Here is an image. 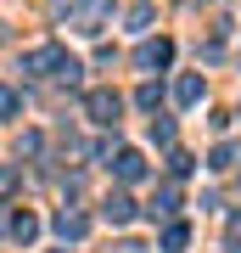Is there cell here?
Returning <instances> with one entry per match:
<instances>
[{
	"label": "cell",
	"instance_id": "cell-7",
	"mask_svg": "<svg viewBox=\"0 0 241 253\" xmlns=\"http://www.w3.org/2000/svg\"><path fill=\"white\" fill-rule=\"evenodd\" d=\"M11 236H17V242H34V236H39V219L34 214H17V219H11Z\"/></svg>",
	"mask_w": 241,
	"mask_h": 253
},
{
	"label": "cell",
	"instance_id": "cell-6",
	"mask_svg": "<svg viewBox=\"0 0 241 253\" xmlns=\"http://www.w3.org/2000/svg\"><path fill=\"white\" fill-rule=\"evenodd\" d=\"M174 96H179V107H191V101H202V79H197V73H185V79L174 84Z\"/></svg>",
	"mask_w": 241,
	"mask_h": 253
},
{
	"label": "cell",
	"instance_id": "cell-9",
	"mask_svg": "<svg viewBox=\"0 0 241 253\" xmlns=\"http://www.w3.org/2000/svg\"><path fill=\"white\" fill-rule=\"evenodd\" d=\"M135 101H140V107H146V113H152V107H157V101H163V84H152V79H146V84H140V90H135Z\"/></svg>",
	"mask_w": 241,
	"mask_h": 253
},
{
	"label": "cell",
	"instance_id": "cell-11",
	"mask_svg": "<svg viewBox=\"0 0 241 253\" xmlns=\"http://www.w3.org/2000/svg\"><path fill=\"white\" fill-rule=\"evenodd\" d=\"M236 163V146H213V158H207V169H230Z\"/></svg>",
	"mask_w": 241,
	"mask_h": 253
},
{
	"label": "cell",
	"instance_id": "cell-4",
	"mask_svg": "<svg viewBox=\"0 0 241 253\" xmlns=\"http://www.w3.org/2000/svg\"><path fill=\"white\" fill-rule=\"evenodd\" d=\"M101 214H107L112 225H129V219H135V203L124 197V191H107V203H101Z\"/></svg>",
	"mask_w": 241,
	"mask_h": 253
},
{
	"label": "cell",
	"instance_id": "cell-13",
	"mask_svg": "<svg viewBox=\"0 0 241 253\" xmlns=\"http://www.w3.org/2000/svg\"><path fill=\"white\" fill-rule=\"evenodd\" d=\"M11 113H17V96H11V90H0V118H11Z\"/></svg>",
	"mask_w": 241,
	"mask_h": 253
},
{
	"label": "cell",
	"instance_id": "cell-5",
	"mask_svg": "<svg viewBox=\"0 0 241 253\" xmlns=\"http://www.w3.org/2000/svg\"><path fill=\"white\" fill-rule=\"evenodd\" d=\"M56 231H62L68 242H79V236L90 231V219H84V214H73V208H62V214H56Z\"/></svg>",
	"mask_w": 241,
	"mask_h": 253
},
{
	"label": "cell",
	"instance_id": "cell-12",
	"mask_svg": "<svg viewBox=\"0 0 241 253\" xmlns=\"http://www.w3.org/2000/svg\"><path fill=\"white\" fill-rule=\"evenodd\" d=\"M169 169H174V174H191L197 163H191V152H174V158H169Z\"/></svg>",
	"mask_w": 241,
	"mask_h": 253
},
{
	"label": "cell",
	"instance_id": "cell-10",
	"mask_svg": "<svg viewBox=\"0 0 241 253\" xmlns=\"http://www.w3.org/2000/svg\"><path fill=\"white\" fill-rule=\"evenodd\" d=\"M185 242H191V231H185V225H169V231H163V248H169V253H179Z\"/></svg>",
	"mask_w": 241,
	"mask_h": 253
},
{
	"label": "cell",
	"instance_id": "cell-8",
	"mask_svg": "<svg viewBox=\"0 0 241 253\" xmlns=\"http://www.w3.org/2000/svg\"><path fill=\"white\" fill-rule=\"evenodd\" d=\"M174 203H179V191H174V186H163L157 197H152V219H157V214H174Z\"/></svg>",
	"mask_w": 241,
	"mask_h": 253
},
{
	"label": "cell",
	"instance_id": "cell-3",
	"mask_svg": "<svg viewBox=\"0 0 241 253\" xmlns=\"http://www.w3.org/2000/svg\"><path fill=\"white\" fill-rule=\"evenodd\" d=\"M169 56H174V45H169V40H146V45L135 51V62H140V68H163Z\"/></svg>",
	"mask_w": 241,
	"mask_h": 253
},
{
	"label": "cell",
	"instance_id": "cell-2",
	"mask_svg": "<svg viewBox=\"0 0 241 253\" xmlns=\"http://www.w3.org/2000/svg\"><path fill=\"white\" fill-rule=\"evenodd\" d=\"M112 169H118V180H140V174H146V158L135 152V146H124V152L112 158Z\"/></svg>",
	"mask_w": 241,
	"mask_h": 253
},
{
	"label": "cell",
	"instance_id": "cell-1",
	"mask_svg": "<svg viewBox=\"0 0 241 253\" xmlns=\"http://www.w3.org/2000/svg\"><path fill=\"white\" fill-rule=\"evenodd\" d=\"M84 107H90V118H96V124H118L124 101H118L112 90H90V96H84Z\"/></svg>",
	"mask_w": 241,
	"mask_h": 253
},
{
	"label": "cell",
	"instance_id": "cell-14",
	"mask_svg": "<svg viewBox=\"0 0 241 253\" xmlns=\"http://www.w3.org/2000/svg\"><path fill=\"white\" fill-rule=\"evenodd\" d=\"M11 186H17V174H11V169H0V191H11Z\"/></svg>",
	"mask_w": 241,
	"mask_h": 253
}]
</instances>
